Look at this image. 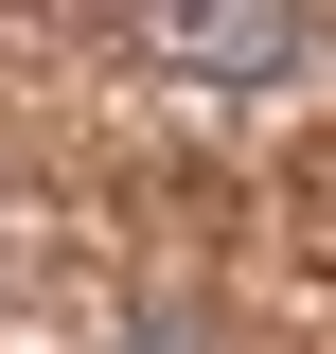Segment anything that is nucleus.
<instances>
[{
	"instance_id": "f257e3e1",
	"label": "nucleus",
	"mask_w": 336,
	"mask_h": 354,
	"mask_svg": "<svg viewBox=\"0 0 336 354\" xmlns=\"http://www.w3.org/2000/svg\"><path fill=\"white\" fill-rule=\"evenodd\" d=\"M142 53L195 71V88H301V71H319V18H283V0H160Z\"/></svg>"
},
{
	"instance_id": "f03ea898",
	"label": "nucleus",
	"mask_w": 336,
	"mask_h": 354,
	"mask_svg": "<svg viewBox=\"0 0 336 354\" xmlns=\"http://www.w3.org/2000/svg\"><path fill=\"white\" fill-rule=\"evenodd\" d=\"M124 354H212V337H195L177 301H142V319H124Z\"/></svg>"
}]
</instances>
